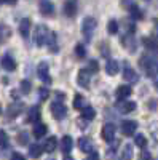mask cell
Returning <instances> with one entry per match:
<instances>
[{"label": "cell", "mask_w": 158, "mask_h": 160, "mask_svg": "<svg viewBox=\"0 0 158 160\" xmlns=\"http://www.w3.org/2000/svg\"><path fill=\"white\" fill-rule=\"evenodd\" d=\"M141 68L144 69L147 77L153 78L158 75V59L152 55H144L141 58Z\"/></svg>", "instance_id": "cell-1"}, {"label": "cell", "mask_w": 158, "mask_h": 160, "mask_svg": "<svg viewBox=\"0 0 158 160\" xmlns=\"http://www.w3.org/2000/svg\"><path fill=\"white\" fill-rule=\"evenodd\" d=\"M96 26H98V21H96L93 16H86V18L83 19V22H82V32H83V35H85L86 42H89L91 37H93Z\"/></svg>", "instance_id": "cell-2"}, {"label": "cell", "mask_w": 158, "mask_h": 160, "mask_svg": "<svg viewBox=\"0 0 158 160\" xmlns=\"http://www.w3.org/2000/svg\"><path fill=\"white\" fill-rule=\"evenodd\" d=\"M50 35H51V31L46 28V26L40 24V26H37V31H35V43L38 47H43L48 43V40H50Z\"/></svg>", "instance_id": "cell-3"}, {"label": "cell", "mask_w": 158, "mask_h": 160, "mask_svg": "<svg viewBox=\"0 0 158 160\" xmlns=\"http://www.w3.org/2000/svg\"><path fill=\"white\" fill-rule=\"evenodd\" d=\"M51 112H53V117H55V118L61 120V118L65 117V114H67V109H65V106H64L62 102L56 101V102L51 104Z\"/></svg>", "instance_id": "cell-4"}, {"label": "cell", "mask_w": 158, "mask_h": 160, "mask_svg": "<svg viewBox=\"0 0 158 160\" xmlns=\"http://www.w3.org/2000/svg\"><path fill=\"white\" fill-rule=\"evenodd\" d=\"M136 130H137V123L134 120H125L122 123V133L125 136H133L136 133Z\"/></svg>", "instance_id": "cell-5"}, {"label": "cell", "mask_w": 158, "mask_h": 160, "mask_svg": "<svg viewBox=\"0 0 158 160\" xmlns=\"http://www.w3.org/2000/svg\"><path fill=\"white\" fill-rule=\"evenodd\" d=\"M78 148H80V151H82V152H85V154H91V152H94V144H93V141H91L88 136L80 138V141H78Z\"/></svg>", "instance_id": "cell-6"}, {"label": "cell", "mask_w": 158, "mask_h": 160, "mask_svg": "<svg viewBox=\"0 0 158 160\" xmlns=\"http://www.w3.org/2000/svg\"><path fill=\"white\" fill-rule=\"evenodd\" d=\"M89 80H91V72L88 69H83L78 72V77H77V82L80 87L83 88H89Z\"/></svg>", "instance_id": "cell-7"}, {"label": "cell", "mask_w": 158, "mask_h": 160, "mask_svg": "<svg viewBox=\"0 0 158 160\" xmlns=\"http://www.w3.org/2000/svg\"><path fill=\"white\" fill-rule=\"evenodd\" d=\"M77 0H65V3H64V15L65 16H69V18H74L77 15Z\"/></svg>", "instance_id": "cell-8"}, {"label": "cell", "mask_w": 158, "mask_h": 160, "mask_svg": "<svg viewBox=\"0 0 158 160\" xmlns=\"http://www.w3.org/2000/svg\"><path fill=\"white\" fill-rule=\"evenodd\" d=\"M101 135H102V139L104 141H107V142L113 141V138H115V127L112 123H105Z\"/></svg>", "instance_id": "cell-9"}, {"label": "cell", "mask_w": 158, "mask_h": 160, "mask_svg": "<svg viewBox=\"0 0 158 160\" xmlns=\"http://www.w3.org/2000/svg\"><path fill=\"white\" fill-rule=\"evenodd\" d=\"M37 74H38V78L43 80L45 83H50L51 82V78L48 75V64L46 62H40L37 66Z\"/></svg>", "instance_id": "cell-10"}, {"label": "cell", "mask_w": 158, "mask_h": 160, "mask_svg": "<svg viewBox=\"0 0 158 160\" xmlns=\"http://www.w3.org/2000/svg\"><path fill=\"white\" fill-rule=\"evenodd\" d=\"M56 146H58V139L55 136H51V138H46L45 142H43V151L51 154V152H55L56 151Z\"/></svg>", "instance_id": "cell-11"}, {"label": "cell", "mask_w": 158, "mask_h": 160, "mask_svg": "<svg viewBox=\"0 0 158 160\" xmlns=\"http://www.w3.org/2000/svg\"><path fill=\"white\" fill-rule=\"evenodd\" d=\"M2 68L5 69V71H15L16 69V62H15V59H13L11 56H8V55H5V56H2Z\"/></svg>", "instance_id": "cell-12"}, {"label": "cell", "mask_w": 158, "mask_h": 160, "mask_svg": "<svg viewBox=\"0 0 158 160\" xmlns=\"http://www.w3.org/2000/svg\"><path fill=\"white\" fill-rule=\"evenodd\" d=\"M123 77H125V80H128V82H137L139 80V75L136 74V71L134 69H131L129 66H126L125 68V71H123Z\"/></svg>", "instance_id": "cell-13"}, {"label": "cell", "mask_w": 158, "mask_h": 160, "mask_svg": "<svg viewBox=\"0 0 158 160\" xmlns=\"http://www.w3.org/2000/svg\"><path fill=\"white\" fill-rule=\"evenodd\" d=\"M46 131H48V128H46V125L42 123V122H37V123L34 125V136H35V138H43V136L46 135Z\"/></svg>", "instance_id": "cell-14"}, {"label": "cell", "mask_w": 158, "mask_h": 160, "mask_svg": "<svg viewBox=\"0 0 158 160\" xmlns=\"http://www.w3.org/2000/svg\"><path fill=\"white\" fill-rule=\"evenodd\" d=\"M118 108H120V111H122L123 114H131V112L136 109V102H134V101H125V99H123L122 104H118Z\"/></svg>", "instance_id": "cell-15"}, {"label": "cell", "mask_w": 158, "mask_h": 160, "mask_svg": "<svg viewBox=\"0 0 158 160\" xmlns=\"http://www.w3.org/2000/svg\"><path fill=\"white\" fill-rule=\"evenodd\" d=\"M22 102H13L10 108L7 109V112H8V115L10 117H16V115H19L21 114V111H22Z\"/></svg>", "instance_id": "cell-16"}, {"label": "cell", "mask_w": 158, "mask_h": 160, "mask_svg": "<svg viewBox=\"0 0 158 160\" xmlns=\"http://www.w3.org/2000/svg\"><path fill=\"white\" fill-rule=\"evenodd\" d=\"M131 95V87L128 85H120L117 88V98L118 99H126Z\"/></svg>", "instance_id": "cell-17"}, {"label": "cell", "mask_w": 158, "mask_h": 160, "mask_svg": "<svg viewBox=\"0 0 158 160\" xmlns=\"http://www.w3.org/2000/svg\"><path fill=\"white\" fill-rule=\"evenodd\" d=\"M53 11H55V7H53L51 2H48V0H45V2L40 3V13L45 16H51Z\"/></svg>", "instance_id": "cell-18"}, {"label": "cell", "mask_w": 158, "mask_h": 160, "mask_svg": "<svg viewBox=\"0 0 158 160\" xmlns=\"http://www.w3.org/2000/svg\"><path fill=\"white\" fill-rule=\"evenodd\" d=\"M105 72H107L109 75H115L118 72V62L115 59H109L105 61Z\"/></svg>", "instance_id": "cell-19"}, {"label": "cell", "mask_w": 158, "mask_h": 160, "mask_svg": "<svg viewBox=\"0 0 158 160\" xmlns=\"http://www.w3.org/2000/svg\"><path fill=\"white\" fill-rule=\"evenodd\" d=\"M29 31H31V19L29 18H24L19 22V32H21L22 37H27L29 35Z\"/></svg>", "instance_id": "cell-20"}, {"label": "cell", "mask_w": 158, "mask_h": 160, "mask_svg": "<svg viewBox=\"0 0 158 160\" xmlns=\"http://www.w3.org/2000/svg\"><path fill=\"white\" fill-rule=\"evenodd\" d=\"M144 45L150 51H158V38L156 37H147L144 38Z\"/></svg>", "instance_id": "cell-21"}, {"label": "cell", "mask_w": 158, "mask_h": 160, "mask_svg": "<svg viewBox=\"0 0 158 160\" xmlns=\"http://www.w3.org/2000/svg\"><path fill=\"white\" fill-rule=\"evenodd\" d=\"M61 148H62L64 152H70L72 148H74V141H72V138H70V136H64L62 141H61Z\"/></svg>", "instance_id": "cell-22"}, {"label": "cell", "mask_w": 158, "mask_h": 160, "mask_svg": "<svg viewBox=\"0 0 158 160\" xmlns=\"http://www.w3.org/2000/svg\"><path fill=\"white\" fill-rule=\"evenodd\" d=\"M29 120H31V122H34V123L40 122V109H38L37 106L31 108V111H29Z\"/></svg>", "instance_id": "cell-23"}, {"label": "cell", "mask_w": 158, "mask_h": 160, "mask_svg": "<svg viewBox=\"0 0 158 160\" xmlns=\"http://www.w3.org/2000/svg\"><path fill=\"white\" fill-rule=\"evenodd\" d=\"M42 151H43L42 146H38V144H32V146H31V149H29V155H31L32 158H38V157L42 155Z\"/></svg>", "instance_id": "cell-24"}, {"label": "cell", "mask_w": 158, "mask_h": 160, "mask_svg": "<svg viewBox=\"0 0 158 160\" xmlns=\"http://www.w3.org/2000/svg\"><path fill=\"white\" fill-rule=\"evenodd\" d=\"M131 158H133V146L126 144L122 151V160H131Z\"/></svg>", "instance_id": "cell-25"}, {"label": "cell", "mask_w": 158, "mask_h": 160, "mask_svg": "<svg viewBox=\"0 0 158 160\" xmlns=\"http://www.w3.org/2000/svg\"><path fill=\"white\" fill-rule=\"evenodd\" d=\"M74 108H75V109H83V108H86V99H85L82 95H75Z\"/></svg>", "instance_id": "cell-26"}, {"label": "cell", "mask_w": 158, "mask_h": 160, "mask_svg": "<svg viewBox=\"0 0 158 160\" xmlns=\"http://www.w3.org/2000/svg\"><path fill=\"white\" fill-rule=\"evenodd\" d=\"M94 115H96L94 109H93V108H89V106H86V108H83V109H82V117H83V118H86V120L94 118Z\"/></svg>", "instance_id": "cell-27"}, {"label": "cell", "mask_w": 158, "mask_h": 160, "mask_svg": "<svg viewBox=\"0 0 158 160\" xmlns=\"http://www.w3.org/2000/svg\"><path fill=\"white\" fill-rule=\"evenodd\" d=\"M46 45L50 47V51H51V53L58 51V42H56V34H55V32H51L50 40H48V43H46Z\"/></svg>", "instance_id": "cell-28"}, {"label": "cell", "mask_w": 158, "mask_h": 160, "mask_svg": "<svg viewBox=\"0 0 158 160\" xmlns=\"http://www.w3.org/2000/svg\"><path fill=\"white\" fill-rule=\"evenodd\" d=\"M129 13H131V18L133 19H142V11H141V8L136 3L129 8Z\"/></svg>", "instance_id": "cell-29"}, {"label": "cell", "mask_w": 158, "mask_h": 160, "mask_svg": "<svg viewBox=\"0 0 158 160\" xmlns=\"http://www.w3.org/2000/svg\"><path fill=\"white\" fill-rule=\"evenodd\" d=\"M134 144L137 146V148H146V146H147V138L144 135H137L134 138Z\"/></svg>", "instance_id": "cell-30"}, {"label": "cell", "mask_w": 158, "mask_h": 160, "mask_svg": "<svg viewBox=\"0 0 158 160\" xmlns=\"http://www.w3.org/2000/svg\"><path fill=\"white\" fill-rule=\"evenodd\" d=\"M118 29H120V28H118V22H117L115 19L109 21V24H107V31H109L112 35H115V34L118 32Z\"/></svg>", "instance_id": "cell-31"}, {"label": "cell", "mask_w": 158, "mask_h": 160, "mask_svg": "<svg viewBox=\"0 0 158 160\" xmlns=\"http://www.w3.org/2000/svg\"><path fill=\"white\" fill-rule=\"evenodd\" d=\"M8 142H10L8 135H7V133H5L3 130H0V146H2V148H7Z\"/></svg>", "instance_id": "cell-32"}, {"label": "cell", "mask_w": 158, "mask_h": 160, "mask_svg": "<svg viewBox=\"0 0 158 160\" xmlns=\"http://www.w3.org/2000/svg\"><path fill=\"white\" fill-rule=\"evenodd\" d=\"M75 55H77L78 58H85V56H86V50H85V47H83L82 43H78V45L75 47Z\"/></svg>", "instance_id": "cell-33"}, {"label": "cell", "mask_w": 158, "mask_h": 160, "mask_svg": "<svg viewBox=\"0 0 158 160\" xmlns=\"http://www.w3.org/2000/svg\"><path fill=\"white\" fill-rule=\"evenodd\" d=\"M31 82H29V80H22V82H21V91L24 93V95H27V93L31 91Z\"/></svg>", "instance_id": "cell-34"}, {"label": "cell", "mask_w": 158, "mask_h": 160, "mask_svg": "<svg viewBox=\"0 0 158 160\" xmlns=\"http://www.w3.org/2000/svg\"><path fill=\"white\" fill-rule=\"evenodd\" d=\"M88 71H89V72H98V71H99V64H98V61H89V64H88Z\"/></svg>", "instance_id": "cell-35"}, {"label": "cell", "mask_w": 158, "mask_h": 160, "mask_svg": "<svg viewBox=\"0 0 158 160\" xmlns=\"http://www.w3.org/2000/svg\"><path fill=\"white\" fill-rule=\"evenodd\" d=\"M27 131H22V133H19V144H27Z\"/></svg>", "instance_id": "cell-36"}, {"label": "cell", "mask_w": 158, "mask_h": 160, "mask_svg": "<svg viewBox=\"0 0 158 160\" xmlns=\"http://www.w3.org/2000/svg\"><path fill=\"white\" fill-rule=\"evenodd\" d=\"M139 160H152V157H150V154L147 151H142L141 155H139Z\"/></svg>", "instance_id": "cell-37"}, {"label": "cell", "mask_w": 158, "mask_h": 160, "mask_svg": "<svg viewBox=\"0 0 158 160\" xmlns=\"http://www.w3.org/2000/svg\"><path fill=\"white\" fill-rule=\"evenodd\" d=\"M122 5L125 8H131V7L134 5V2H133V0H122Z\"/></svg>", "instance_id": "cell-38"}, {"label": "cell", "mask_w": 158, "mask_h": 160, "mask_svg": "<svg viewBox=\"0 0 158 160\" xmlns=\"http://www.w3.org/2000/svg\"><path fill=\"white\" fill-rule=\"evenodd\" d=\"M48 93H50V91H48L46 88H42L40 91H38V95H40V98L43 99V98H46V96H48Z\"/></svg>", "instance_id": "cell-39"}, {"label": "cell", "mask_w": 158, "mask_h": 160, "mask_svg": "<svg viewBox=\"0 0 158 160\" xmlns=\"http://www.w3.org/2000/svg\"><path fill=\"white\" fill-rule=\"evenodd\" d=\"M11 160H26V158H24V157H22L21 154H18V152H15V154H13V155H11Z\"/></svg>", "instance_id": "cell-40"}, {"label": "cell", "mask_w": 158, "mask_h": 160, "mask_svg": "<svg viewBox=\"0 0 158 160\" xmlns=\"http://www.w3.org/2000/svg\"><path fill=\"white\" fill-rule=\"evenodd\" d=\"M86 160H99V155H98L96 152H91V154H89V157H88Z\"/></svg>", "instance_id": "cell-41"}, {"label": "cell", "mask_w": 158, "mask_h": 160, "mask_svg": "<svg viewBox=\"0 0 158 160\" xmlns=\"http://www.w3.org/2000/svg\"><path fill=\"white\" fill-rule=\"evenodd\" d=\"M113 155H115V148H110V149H109V154H107V157H109V158H112Z\"/></svg>", "instance_id": "cell-42"}, {"label": "cell", "mask_w": 158, "mask_h": 160, "mask_svg": "<svg viewBox=\"0 0 158 160\" xmlns=\"http://www.w3.org/2000/svg\"><path fill=\"white\" fill-rule=\"evenodd\" d=\"M2 2H5V3H8V5H13L16 2V0H2Z\"/></svg>", "instance_id": "cell-43"}, {"label": "cell", "mask_w": 158, "mask_h": 160, "mask_svg": "<svg viewBox=\"0 0 158 160\" xmlns=\"http://www.w3.org/2000/svg\"><path fill=\"white\" fill-rule=\"evenodd\" d=\"M64 160H74V157H70V155H65V157H64Z\"/></svg>", "instance_id": "cell-44"}, {"label": "cell", "mask_w": 158, "mask_h": 160, "mask_svg": "<svg viewBox=\"0 0 158 160\" xmlns=\"http://www.w3.org/2000/svg\"><path fill=\"white\" fill-rule=\"evenodd\" d=\"M155 88L158 90V80H156V82H155Z\"/></svg>", "instance_id": "cell-45"}, {"label": "cell", "mask_w": 158, "mask_h": 160, "mask_svg": "<svg viewBox=\"0 0 158 160\" xmlns=\"http://www.w3.org/2000/svg\"><path fill=\"white\" fill-rule=\"evenodd\" d=\"M0 112H2V108H0Z\"/></svg>", "instance_id": "cell-46"}]
</instances>
